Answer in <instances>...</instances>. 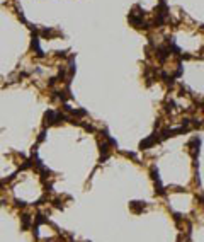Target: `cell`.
Returning <instances> with one entry per match:
<instances>
[{
  "mask_svg": "<svg viewBox=\"0 0 204 242\" xmlns=\"http://www.w3.org/2000/svg\"><path fill=\"white\" fill-rule=\"evenodd\" d=\"M150 174H152V179L153 181H160V176H158V169L153 165L152 167V171H150Z\"/></svg>",
  "mask_w": 204,
  "mask_h": 242,
  "instance_id": "cell-9",
  "label": "cell"
},
{
  "mask_svg": "<svg viewBox=\"0 0 204 242\" xmlns=\"http://www.w3.org/2000/svg\"><path fill=\"white\" fill-rule=\"evenodd\" d=\"M155 193H157V195H165V193H167L165 188L160 184V181H155Z\"/></svg>",
  "mask_w": 204,
  "mask_h": 242,
  "instance_id": "cell-7",
  "label": "cell"
},
{
  "mask_svg": "<svg viewBox=\"0 0 204 242\" xmlns=\"http://www.w3.org/2000/svg\"><path fill=\"white\" fill-rule=\"evenodd\" d=\"M16 206H19V208H24V206H26V201H21V200H16Z\"/></svg>",
  "mask_w": 204,
  "mask_h": 242,
  "instance_id": "cell-15",
  "label": "cell"
},
{
  "mask_svg": "<svg viewBox=\"0 0 204 242\" xmlns=\"http://www.w3.org/2000/svg\"><path fill=\"white\" fill-rule=\"evenodd\" d=\"M70 113L73 114V118H75V116H77V118H82V116H87V111H85V109H72Z\"/></svg>",
  "mask_w": 204,
  "mask_h": 242,
  "instance_id": "cell-8",
  "label": "cell"
},
{
  "mask_svg": "<svg viewBox=\"0 0 204 242\" xmlns=\"http://www.w3.org/2000/svg\"><path fill=\"white\" fill-rule=\"evenodd\" d=\"M55 113H56V111H53V109H48L46 113H44V121H43L44 128L55 125Z\"/></svg>",
  "mask_w": 204,
  "mask_h": 242,
  "instance_id": "cell-2",
  "label": "cell"
},
{
  "mask_svg": "<svg viewBox=\"0 0 204 242\" xmlns=\"http://www.w3.org/2000/svg\"><path fill=\"white\" fill-rule=\"evenodd\" d=\"M39 36L41 38H55V36H63V34L60 31H56V29L48 27V29H41V31H39Z\"/></svg>",
  "mask_w": 204,
  "mask_h": 242,
  "instance_id": "cell-3",
  "label": "cell"
},
{
  "mask_svg": "<svg viewBox=\"0 0 204 242\" xmlns=\"http://www.w3.org/2000/svg\"><path fill=\"white\" fill-rule=\"evenodd\" d=\"M34 164H32V160H26V162L21 165V171H27V169H31Z\"/></svg>",
  "mask_w": 204,
  "mask_h": 242,
  "instance_id": "cell-12",
  "label": "cell"
},
{
  "mask_svg": "<svg viewBox=\"0 0 204 242\" xmlns=\"http://www.w3.org/2000/svg\"><path fill=\"white\" fill-rule=\"evenodd\" d=\"M4 203H5V201H4V200H0V206H4Z\"/></svg>",
  "mask_w": 204,
  "mask_h": 242,
  "instance_id": "cell-17",
  "label": "cell"
},
{
  "mask_svg": "<svg viewBox=\"0 0 204 242\" xmlns=\"http://www.w3.org/2000/svg\"><path fill=\"white\" fill-rule=\"evenodd\" d=\"M53 206L58 208V210H63V201L60 198H56V200H53Z\"/></svg>",
  "mask_w": 204,
  "mask_h": 242,
  "instance_id": "cell-11",
  "label": "cell"
},
{
  "mask_svg": "<svg viewBox=\"0 0 204 242\" xmlns=\"http://www.w3.org/2000/svg\"><path fill=\"white\" fill-rule=\"evenodd\" d=\"M46 242H51V240H46Z\"/></svg>",
  "mask_w": 204,
  "mask_h": 242,
  "instance_id": "cell-19",
  "label": "cell"
},
{
  "mask_svg": "<svg viewBox=\"0 0 204 242\" xmlns=\"http://www.w3.org/2000/svg\"><path fill=\"white\" fill-rule=\"evenodd\" d=\"M21 222H22V228H27L31 223V215L29 213H22L21 215Z\"/></svg>",
  "mask_w": 204,
  "mask_h": 242,
  "instance_id": "cell-5",
  "label": "cell"
},
{
  "mask_svg": "<svg viewBox=\"0 0 204 242\" xmlns=\"http://www.w3.org/2000/svg\"><path fill=\"white\" fill-rule=\"evenodd\" d=\"M56 82H58L56 77H51V79H49V82H48V87H53V85L56 84Z\"/></svg>",
  "mask_w": 204,
  "mask_h": 242,
  "instance_id": "cell-13",
  "label": "cell"
},
{
  "mask_svg": "<svg viewBox=\"0 0 204 242\" xmlns=\"http://www.w3.org/2000/svg\"><path fill=\"white\" fill-rule=\"evenodd\" d=\"M65 75H67V68H65V67H60V70H58V77H56V79H58V80H63V79H65Z\"/></svg>",
  "mask_w": 204,
  "mask_h": 242,
  "instance_id": "cell-10",
  "label": "cell"
},
{
  "mask_svg": "<svg viewBox=\"0 0 204 242\" xmlns=\"http://www.w3.org/2000/svg\"><path fill=\"white\" fill-rule=\"evenodd\" d=\"M155 143H160V138H158V133H153L152 137H148L146 140H143V142L140 143V148H141V150H146V148L153 147Z\"/></svg>",
  "mask_w": 204,
  "mask_h": 242,
  "instance_id": "cell-1",
  "label": "cell"
},
{
  "mask_svg": "<svg viewBox=\"0 0 204 242\" xmlns=\"http://www.w3.org/2000/svg\"><path fill=\"white\" fill-rule=\"evenodd\" d=\"M34 222H36V227H39V225H43V223H48V218L43 213H37L36 216H34Z\"/></svg>",
  "mask_w": 204,
  "mask_h": 242,
  "instance_id": "cell-6",
  "label": "cell"
},
{
  "mask_svg": "<svg viewBox=\"0 0 204 242\" xmlns=\"http://www.w3.org/2000/svg\"><path fill=\"white\" fill-rule=\"evenodd\" d=\"M44 138H46V132H41L37 137V142H44Z\"/></svg>",
  "mask_w": 204,
  "mask_h": 242,
  "instance_id": "cell-14",
  "label": "cell"
},
{
  "mask_svg": "<svg viewBox=\"0 0 204 242\" xmlns=\"http://www.w3.org/2000/svg\"><path fill=\"white\" fill-rule=\"evenodd\" d=\"M145 201H131L129 203V208L131 211H135V213H141L143 210H145Z\"/></svg>",
  "mask_w": 204,
  "mask_h": 242,
  "instance_id": "cell-4",
  "label": "cell"
},
{
  "mask_svg": "<svg viewBox=\"0 0 204 242\" xmlns=\"http://www.w3.org/2000/svg\"><path fill=\"white\" fill-rule=\"evenodd\" d=\"M160 2H165V0H160Z\"/></svg>",
  "mask_w": 204,
  "mask_h": 242,
  "instance_id": "cell-18",
  "label": "cell"
},
{
  "mask_svg": "<svg viewBox=\"0 0 204 242\" xmlns=\"http://www.w3.org/2000/svg\"><path fill=\"white\" fill-rule=\"evenodd\" d=\"M56 56H58V58H67V51H58V53H56Z\"/></svg>",
  "mask_w": 204,
  "mask_h": 242,
  "instance_id": "cell-16",
  "label": "cell"
}]
</instances>
